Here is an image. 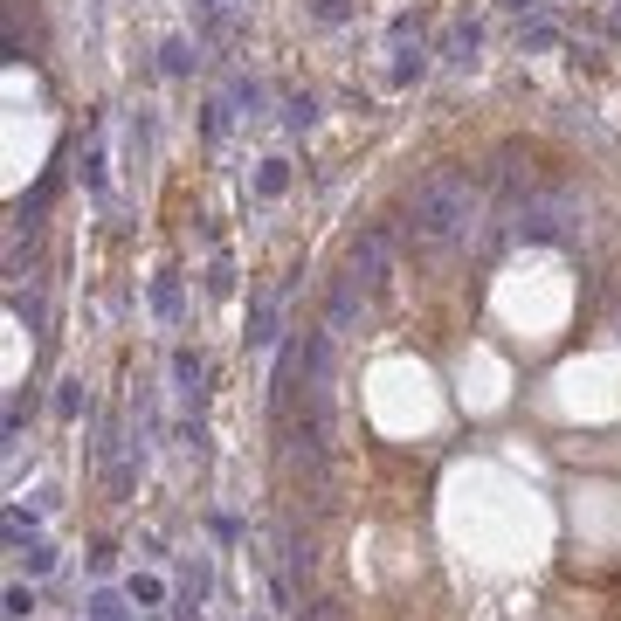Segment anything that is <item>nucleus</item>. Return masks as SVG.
Returning <instances> with one entry per match:
<instances>
[{
	"label": "nucleus",
	"mask_w": 621,
	"mask_h": 621,
	"mask_svg": "<svg viewBox=\"0 0 621 621\" xmlns=\"http://www.w3.org/2000/svg\"><path fill=\"white\" fill-rule=\"evenodd\" d=\"M469 214V194L463 186H449V180H435V186H421V194H414V228L421 235H456V221H463Z\"/></svg>",
	"instance_id": "f257e3e1"
},
{
	"label": "nucleus",
	"mask_w": 621,
	"mask_h": 621,
	"mask_svg": "<svg viewBox=\"0 0 621 621\" xmlns=\"http://www.w3.org/2000/svg\"><path fill=\"white\" fill-rule=\"evenodd\" d=\"M21 567H28V573H49V567H55V545L28 539V545H21Z\"/></svg>",
	"instance_id": "f03ea898"
},
{
	"label": "nucleus",
	"mask_w": 621,
	"mask_h": 621,
	"mask_svg": "<svg viewBox=\"0 0 621 621\" xmlns=\"http://www.w3.org/2000/svg\"><path fill=\"white\" fill-rule=\"evenodd\" d=\"M173 373H180V387H186V393L201 387V360H194V352H180V360H173Z\"/></svg>",
	"instance_id": "7ed1b4c3"
},
{
	"label": "nucleus",
	"mask_w": 621,
	"mask_h": 621,
	"mask_svg": "<svg viewBox=\"0 0 621 621\" xmlns=\"http://www.w3.org/2000/svg\"><path fill=\"white\" fill-rule=\"evenodd\" d=\"M7 615L28 621V615H35V594H28V587H7Z\"/></svg>",
	"instance_id": "20e7f679"
},
{
	"label": "nucleus",
	"mask_w": 621,
	"mask_h": 621,
	"mask_svg": "<svg viewBox=\"0 0 621 621\" xmlns=\"http://www.w3.org/2000/svg\"><path fill=\"white\" fill-rule=\"evenodd\" d=\"M90 615L97 621H125V608H118V594H90Z\"/></svg>",
	"instance_id": "39448f33"
}]
</instances>
